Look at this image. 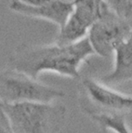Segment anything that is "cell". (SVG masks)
Returning a JSON list of instances; mask_svg holds the SVG:
<instances>
[{
    "label": "cell",
    "mask_w": 132,
    "mask_h": 133,
    "mask_svg": "<svg viewBox=\"0 0 132 133\" xmlns=\"http://www.w3.org/2000/svg\"><path fill=\"white\" fill-rule=\"evenodd\" d=\"M0 133H12L1 112H0Z\"/></svg>",
    "instance_id": "cell-12"
},
{
    "label": "cell",
    "mask_w": 132,
    "mask_h": 133,
    "mask_svg": "<svg viewBox=\"0 0 132 133\" xmlns=\"http://www.w3.org/2000/svg\"><path fill=\"white\" fill-rule=\"evenodd\" d=\"M94 53L88 37L69 44H22L9 57L12 69L37 79L43 72H52L71 78L79 77L81 64Z\"/></svg>",
    "instance_id": "cell-1"
},
{
    "label": "cell",
    "mask_w": 132,
    "mask_h": 133,
    "mask_svg": "<svg viewBox=\"0 0 132 133\" xmlns=\"http://www.w3.org/2000/svg\"><path fill=\"white\" fill-rule=\"evenodd\" d=\"M115 65L111 73L102 76L103 84H121L132 81V31L115 48Z\"/></svg>",
    "instance_id": "cell-8"
},
{
    "label": "cell",
    "mask_w": 132,
    "mask_h": 133,
    "mask_svg": "<svg viewBox=\"0 0 132 133\" xmlns=\"http://www.w3.org/2000/svg\"><path fill=\"white\" fill-rule=\"evenodd\" d=\"M64 96L61 89L42 84L16 69L0 71V102H53Z\"/></svg>",
    "instance_id": "cell-3"
},
{
    "label": "cell",
    "mask_w": 132,
    "mask_h": 133,
    "mask_svg": "<svg viewBox=\"0 0 132 133\" xmlns=\"http://www.w3.org/2000/svg\"><path fill=\"white\" fill-rule=\"evenodd\" d=\"M132 26L107 6L102 15L90 26L87 37L94 53L108 58L115 48L129 35Z\"/></svg>",
    "instance_id": "cell-4"
},
{
    "label": "cell",
    "mask_w": 132,
    "mask_h": 133,
    "mask_svg": "<svg viewBox=\"0 0 132 133\" xmlns=\"http://www.w3.org/2000/svg\"><path fill=\"white\" fill-rule=\"evenodd\" d=\"M9 8L21 15L51 22L62 29L73 10V2L72 0H55L40 6H31L17 0H10Z\"/></svg>",
    "instance_id": "cell-7"
},
{
    "label": "cell",
    "mask_w": 132,
    "mask_h": 133,
    "mask_svg": "<svg viewBox=\"0 0 132 133\" xmlns=\"http://www.w3.org/2000/svg\"><path fill=\"white\" fill-rule=\"evenodd\" d=\"M0 112L12 133H58L64 126L67 109L55 102H0Z\"/></svg>",
    "instance_id": "cell-2"
},
{
    "label": "cell",
    "mask_w": 132,
    "mask_h": 133,
    "mask_svg": "<svg viewBox=\"0 0 132 133\" xmlns=\"http://www.w3.org/2000/svg\"><path fill=\"white\" fill-rule=\"evenodd\" d=\"M86 112L105 130H111L115 133H132L123 115L115 113L97 112L89 109H87Z\"/></svg>",
    "instance_id": "cell-9"
},
{
    "label": "cell",
    "mask_w": 132,
    "mask_h": 133,
    "mask_svg": "<svg viewBox=\"0 0 132 133\" xmlns=\"http://www.w3.org/2000/svg\"><path fill=\"white\" fill-rule=\"evenodd\" d=\"M109 9L132 26V0H105Z\"/></svg>",
    "instance_id": "cell-10"
},
{
    "label": "cell",
    "mask_w": 132,
    "mask_h": 133,
    "mask_svg": "<svg viewBox=\"0 0 132 133\" xmlns=\"http://www.w3.org/2000/svg\"><path fill=\"white\" fill-rule=\"evenodd\" d=\"M17 1H20V2L27 5H31V6H40V5H44L47 3L55 1V0H17Z\"/></svg>",
    "instance_id": "cell-11"
},
{
    "label": "cell",
    "mask_w": 132,
    "mask_h": 133,
    "mask_svg": "<svg viewBox=\"0 0 132 133\" xmlns=\"http://www.w3.org/2000/svg\"><path fill=\"white\" fill-rule=\"evenodd\" d=\"M73 10L56 36L58 44H69L86 37L91 25L107 8L105 0H72Z\"/></svg>",
    "instance_id": "cell-5"
},
{
    "label": "cell",
    "mask_w": 132,
    "mask_h": 133,
    "mask_svg": "<svg viewBox=\"0 0 132 133\" xmlns=\"http://www.w3.org/2000/svg\"><path fill=\"white\" fill-rule=\"evenodd\" d=\"M83 86L87 97L90 102L102 109L97 112L118 114L132 109V95L114 90L106 84L92 78H86L83 81Z\"/></svg>",
    "instance_id": "cell-6"
}]
</instances>
